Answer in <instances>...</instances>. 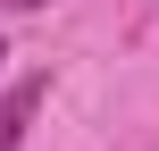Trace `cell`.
Segmentation results:
<instances>
[{
	"label": "cell",
	"mask_w": 159,
	"mask_h": 151,
	"mask_svg": "<svg viewBox=\"0 0 159 151\" xmlns=\"http://www.w3.org/2000/svg\"><path fill=\"white\" fill-rule=\"evenodd\" d=\"M0 8H42V0H0Z\"/></svg>",
	"instance_id": "cell-1"
},
{
	"label": "cell",
	"mask_w": 159,
	"mask_h": 151,
	"mask_svg": "<svg viewBox=\"0 0 159 151\" xmlns=\"http://www.w3.org/2000/svg\"><path fill=\"white\" fill-rule=\"evenodd\" d=\"M0 59H8V50H0Z\"/></svg>",
	"instance_id": "cell-2"
}]
</instances>
